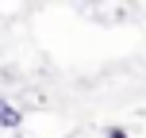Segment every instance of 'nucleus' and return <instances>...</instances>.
<instances>
[{"label":"nucleus","mask_w":146,"mask_h":138,"mask_svg":"<svg viewBox=\"0 0 146 138\" xmlns=\"http://www.w3.org/2000/svg\"><path fill=\"white\" fill-rule=\"evenodd\" d=\"M19 111H15L12 108V104H4V100H0V127H19Z\"/></svg>","instance_id":"1"},{"label":"nucleus","mask_w":146,"mask_h":138,"mask_svg":"<svg viewBox=\"0 0 146 138\" xmlns=\"http://www.w3.org/2000/svg\"><path fill=\"white\" fill-rule=\"evenodd\" d=\"M108 138H127V131H119V127H111V131H108Z\"/></svg>","instance_id":"2"}]
</instances>
